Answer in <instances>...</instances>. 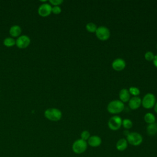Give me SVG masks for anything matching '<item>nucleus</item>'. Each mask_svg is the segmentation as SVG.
<instances>
[{"label":"nucleus","instance_id":"f257e3e1","mask_svg":"<svg viewBox=\"0 0 157 157\" xmlns=\"http://www.w3.org/2000/svg\"><path fill=\"white\" fill-rule=\"evenodd\" d=\"M124 109V103L120 100L110 101L107 105V111L112 114H118L121 112Z\"/></svg>","mask_w":157,"mask_h":157},{"label":"nucleus","instance_id":"f03ea898","mask_svg":"<svg viewBox=\"0 0 157 157\" xmlns=\"http://www.w3.org/2000/svg\"><path fill=\"white\" fill-rule=\"evenodd\" d=\"M44 116L50 121H58L62 117V112L57 108H48L45 110Z\"/></svg>","mask_w":157,"mask_h":157},{"label":"nucleus","instance_id":"7ed1b4c3","mask_svg":"<svg viewBox=\"0 0 157 157\" xmlns=\"http://www.w3.org/2000/svg\"><path fill=\"white\" fill-rule=\"evenodd\" d=\"M126 140L128 144L132 146H139L142 144L143 137L139 133L132 132H129L126 136Z\"/></svg>","mask_w":157,"mask_h":157},{"label":"nucleus","instance_id":"20e7f679","mask_svg":"<svg viewBox=\"0 0 157 157\" xmlns=\"http://www.w3.org/2000/svg\"><path fill=\"white\" fill-rule=\"evenodd\" d=\"M88 144L86 141L79 139L74 142L72 145V149L75 154L78 155L84 153L86 150Z\"/></svg>","mask_w":157,"mask_h":157},{"label":"nucleus","instance_id":"39448f33","mask_svg":"<svg viewBox=\"0 0 157 157\" xmlns=\"http://www.w3.org/2000/svg\"><path fill=\"white\" fill-rule=\"evenodd\" d=\"M155 103H156V98L155 95L150 93L146 94L144 96L142 100V106L147 109H150L153 108Z\"/></svg>","mask_w":157,"mask_h":157},{"label":"nucleus","instance_id":"423d86ee","mask_svg":"<svg viewBox=\"0 0 157 157\" xmlns=\"http://www.w3.org/2000/svg\"><path fill=\"white\" fill-rule=\"evenodd\" d=\"M121 126L122 119L119 116H113L108 121V126L112 131H117L119 129Z\"/></svg>","mask_w":157,"mask_h":157},{"label":"nucleus","instance_id":"0eeeda50","mask_svg":"<svg viewBox=\"0 0 157 157\" xmlns=\"http://www.w3.org/2000/svg\"><path fill=\"white\" fill-rule=\"evenodd\" d=\"M96 36L101 40H107L110 36V32L109 29L105 26H99L97 28Z\"/></svg>","mask_w":157,"mask_h":157},{"label":"nucleus","instance_id":"6e6552de","mask_svg":"<svg viewBox=\"0 0 157 157\" xmlns=\"http://www.w3.org/2000/svg\"><path fill=\"white\" fill-rule=\"evenodd\" d=\"M31 42V39L26 35H20L15 40V45L20 49H23L28 47Z\"/></svg>","mask_w":157,"mask_h":157},{"label":"nucleus","instance_id":"1a4fd4ad","mask_svg":"<svg viewBox=\"0 0 157 157\" xmlns=\"http://www.w3.org/2000/svg\"><path fill=\"white\" fill-rule=\"evenodd\" d=\"M52 6L48 3L42 4L38 8V14L42 17H48L52 13Z\"/></svg>","mask_w":157,"mask_h":157},{"label":"nucleus","instance_id":"9d476101","mask_svg":"<svg viewBox=\"0 0 157 157\" xmlns=\"http://www.w3.org/2000/svg\"><path fill=\"white\" fill-rule=\"evenodd\" d=\"M112 68L117 71H121L126 67V62L122 58H117L112 63Z\"/></svg>","mask_w":157,"mask_h":157},{"label":"nucleus","instance_id":"9b49d317","mask_svg":"<svg viewBox=\"0 0 157 157\" xmlns=\"http://www.w3.org/2000/svg\"><path fill=\"white\" fill-rule=\"evenodd\" d=\"M102 143L101 138L96 135L91 136L88 140L87 144L92 147H98L101 145Z\"/></svg>","mask_w":157,"mask_h":157},{"label":"nucleus","instance_id":"f8f14e48","mask_svg":"<svg viewBox=\"0 0 157 157\" xmlns=\"http://www.w3.org/2000/svg\"><path fill=\"white\" fill-rule=\"evenodd\" d=\"M142 104V100L137 96H134L129 101V106L132 110L139 109Z\"/></svg>","mask_w":157,"mask_h":157},{"label":"nucleus","instance_id":"ddd939ff","mask_svg":"<svg viewBox=\"0 0 157 157\" xmlns=\"http://www.w3.org/2000/svg\"><path fill=\"white\" fill-rule=\"evenodd\" d=\"M119 98L120 101L122 102H126L130 99V93L128 90L126 88H123L120 90L119 93Z\"/></svg>","mask_w":157,"mask_h":157},{"label":"nucleus","instance_id":"4468645a","mask_svg":"<svg viewBox=\"0 0 157 157\" xmlns=\"http://www.w3.org/2000/svg\"><path fill=\"white\" fill-rule=\"evenodd\" d=\"M9 33L13 37H19L21 33V28L20 26L15 25L12 26L9 29Z\"/></svg>","mask_w":157,"mask_h":157},{"label":"nucleus","instance_id":"2eb2a0df","mask_svg":"<svg viewBox=\"0 0 157 157\" xmlns=\"http://www.w3.org/2000/svg\"><path fill=\"white\" fill-rule=\"evenodd\" d=\"M128 144V143L126 139L124 138H121L117 141V142L116 144V148L118 151H123L127 148Z\"/></svg>","mask_w":157,"mask_h":157},{"label":"nucleus","instance_id":"dca6fc26","mask_svg":"<svg viewBox=\"0 0 157 157\" xmlns=\"http://www.w3.org/2000/svg\"><path fill=\"white\" fill-rule=\"evenodd\" d=\"M147 132L149 136H154L157 134V123L149 124L147 127Z\"/></svg>","mask_w":157,"mask_h":157},{"label":"nucleus","instance_id":"f3484780","mask_svg":"<svg viewBox=\"0 0 157 157\" xmlns=\"http://www.w3.org/2000/svg\"><path fill=\"white\" fill-rule=\"evenodd\" d=\"M144 120L148 124L155 123V116L151 113H147L144 116Z\"/></svg>","mask_w":157,"mask_h":157},{"label":"nucleus","instance_id":"a211bd4d","mask_svg":"<svg viewBox=\"0 0 157 157\" xmlns=\"http://www.w3.org/2000/svg\"><path fill=\"white\" fill-rule=\"evenodd\" d=\"M3 44L7 47H11L15 45V40L13 37H7L3 40Z\"/></svg>","mask_w":157,"mask_h":157},{"label":"nucleus","instance_id":"6ab92c4d","mask_svg":"<svg viewBox=\"0 0 157 157\" xmlns=\"http://www.w3.org/2000/svg\"><path fill=\"white\" fill-rule=\"evenodd\" d=\"M98 27L94 23L90 22L86 24V30L90 33H95Z\"/></svg>","mask_w":157,"mask_h":157},{"label":"nucleus","instance_id":"aec40b11","mask_svg":"<svg viewBox=\"0 0 157 157\" xmlns=\"http://www.w3.org/2000/svg\"><path fill=\"white\" fill-rule=\"evenodd\" d=\"M122 126L124 129H129L132 126V122L129 119H124L122 120Z\"/></svg>","mask_w":157,"mask_h":157},{"label":"nucleus","instance_id":"412c9836","mask_svg":"<svg viewBox=\"0 0 157 157\" xmlns=\"http://www.w3.org/2000/svg\"><path fill=\"white\" fill-rule=\"evenodd\" d=\"M129 92L131 94L133 95L134 96H137L140 94V90H139L138 88L135 87V86H131L129 88Z\"/></svg>","mask_w":157,"mask_h":157},{"label":"nucleus","instance_id":"4be33fe9","mask_svg":"<svg viewBox=\"0 0 157 157\" xmlns=\"http://www.w3.org/2000/svg\"><path fill=\"white\" fill-rule=\"evenodd\" d=\"M90 136H90V132L88 131H86V130L83 131L81 132V134H80L81 139H82V140H85V141L88 140Z\"/></svg>","mask_w":157,"mask_h":157},{"label":"nucleus","instance_id":"5701e85b","mask_svg":"<svg viewBox=\"0 0 157 157\" xmlns=\"http://www.w3.org/2000/svg\"><path fill=\"white\" fill-rule=\"evenodd\" d=\"M144 56H145V58L146 60H147L148 61H151L153 60L155 55H154L153 52L149 51V52H147L145 53Z\"/></svg>","mask_w":157,"mask_h":157},{"label":"nucleus","instance_id":"b1692460","mask_svg":"<svg viewBox=\"0 0 157 157\" xmlns=\"http://www.w3.org/2000/svg\"><path fill=\"white\" fill-rule=\"evenodd\" d=\"M52 12L55 15L59 14L61 12V9L59 6H53L52 8Z\"/></svg>","mask_w":157,"mask_h":157},{"label":"nucleus","instance_id":"393cba45","mask_svg":"<svg viewBox=\"0 0 157 157\" xmlns=\"http://www.w3.org/2000/svg\"><path fill=\"white\" fill-rule=\"evenodd\" d=\"M49 2L53 6H59L63 2V0H49Z\"/></svg>","mask_w":157,"mask_h":157},{"label":"nucleus","instance_id":"a878e982","mask_svg":"<svg viewBox=\"0 0 157 157\" xmlns=\"http://www.w3.org/2000/svg\"><path fill=\"white\" fill-rule=\"evenodd\" d=\"M153 62L154 66L157 68V54L156 55H155V57H154V59L153 60Z\"/></svg>","mask_w":157,"mask_h":157},{"label":"nucleus","instance_id":"bb28decb","mask_svg":"<svg viewBox=\"0 0 157 157\" xmlns=\"http://www.w3.org/2000/svg\"><path fill=\"white\" fill-rule=\"evenodd\" d=\"M154 110H155V112H156V113H157V102H156L155 103V105H154Z\"/></svg>","mask_w":157,"mask_h":157},{"label":"nucleus","instance_id":"cd10ccee","mask_svg":"<svg viewBox=\"0 0 157 157\" xmlns=\"http://www.w3.org/2000/svg\"><path fill=\"white\" fill-rule=\"evenodd\" d=\"M156 48H157V45H156Z\"/></svg>","mask_w":157,"mask_h":157}]
</instances>
